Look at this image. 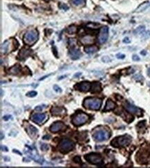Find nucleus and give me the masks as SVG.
I'll return each mask as SVG.
<instances>
[{
    "label": "nucleus",
    "instance_id": "15",
    "mask_svg": "<svg viewBox=\"0 0 150 168\" xmlns=\"http://www.w3.org/2000/svg\"><path fill=\"white\" fill-rule=\"evenodd\" d=\"M26 130L27 133L29 135V136L31 138H34L37 136V129H36L35 127L31 125V124H28V127H26Z\"/></svg>",
    "mask_w": 150,
    "mask_h": 168
},
{
    "label": "nucleus",
    "instance_id": "2",
    "mask_svg": "<svg viewBox=\"0 0 150 168\" xmlns=\"http://www.w3.org/2000/svg\"><path fill=\"white\" fill-rule=\"evenodd\" d=\"M102 105V100L98 98H87L84 100L83 107L87 110H99Z\"/></svg>",
    "mask_w": 150,
    "mask_h": 168
},
{
    "label": "nucleus",
    "instance_id": "25",
    "mask_svg": "<svg viewBox=\"0 0 150 168\" xmlns=\"http://www.w3.org/2000/svg\"><path fill=\"white\" fill-rule=\"evenodd\" d=\"M71 2L75 6H84L86 3V0H71Z\"/></svg>",
    "mask_w": 150,
    "mask_h": 168
},
{
    "label": "nucleus",
    "instance_id": "11",
    "mask_svg": "<svg viewBox=\"0 0 150 168\" xmlns=\"http://www.w3.org/2000/svg\"><path fill=\"white\" fill-rule=\"evenodd\" d=\"M65 129H66V125L62 122H56L51 124L50 127V131L54 133L62 131Z\"/></svg>",
    "mask_w": 150,
    "mask_h": 168
},
{
    "label": "nucleus",
    "instance_id": "7",
    "mask_svg": "<svg viewBox=\"0 0 150 168\" xmlns=\"http://www.w3.org/2000/svg\"><path fill=\"white\" fill-rule=\"evenodd\" d=\"M84 158L93 165H99L102 162V158L100 154L96 153H91L84 156Z\"/></svg>",
    "mask_w": 150,
    "mask_h": 168
},
{
    "label": "nucleus",
    "instance_id": "32",
    "mask_svg": "<svg viewBox=\"0 0 150 168\" xmlns=\"http://www.w3.org/2000/svg\"><path fill=\"white\" fill-rule=\"evenodd\" d=\"M53 89H54L57 93H61L62 92L61 88L59 87V86H58V85H54V86H53Z\"/></svg>",
    "mask_w": 150,
    "mask_h": 168
},
{
    "label": "nucleus",
    "instance_id": "30",
    "mask_svg": "<svg viewBox=\"0 0 150 168\" xmlns=\"http://www.w3.org/2000/svg\"><path fill=\"white\" fill-rule=\"evenodd\" d=\"M37 93L36 92V91H30V92L26 93V96L28 97H31V98H33V97H35L37 96Z\"/></svg>",
    "mask_w": 150,
    "mask_h": 168
},
{
    "label": "nucleus",
    "instance_id": "1",
    "mask_svg": "<svg viewBox=\"0 0 150 168\" xmlns=\"http://www.w3.org/2000/svg\"><path fill=\"white\" fill-rule=\"evenodd\" d=\"M111 136V134L107 129L104 127H97L93 131L92 136L96 141L102 142L107 141Z\"/></svg>",
    "mask_w": 150,
    "mask_h": 168
},
{
    "label": "nucleus",
    "instance_id": "47",
    "mask_svg": "<svg viewBox=\"0 0 150 168\" xmlns=\"http://www.w3.org/2000/svg\"><path fill=\"white\" fill-rule=\"evenodd\" d=\"M148 74H149V75H150V68L149 69V70H148Z\"/></svg>",
    "mask_w": 150,
    "mask_h": 168
},
{
    "label": "nucleus",
    "instance_id": "39",
    "mask_svg": "<svg viewBox=\"0 0 150 168\" xmlns=\"http://www.w3.org/2000/svg\"><path fill=\"white\" fill-rule=\"evenodd\" d=\"M1 151L8 152V148H6V146H3V145H1Z\"/></svg>",
    "mask_w": 150,
    "mask_h": 168
},
{
    "label": "nucleus",
    "instance_id": "40",
    "mask_svg": "<svg viewBox=\"0 0 150 168\" xmlns=\"http://www.w3.org/2000/svg\"><path fill=\"white\" fill-rule=\"evenodd\" d=\"M60 8H62V9H64V10H68V7L67 6V5H65V4H62V3L61 4V6H60Z\"/></svg>",
    "mask_w": 150,
    "mask_h": 168
},
{
    "label": "nucleus",
    "instance_id": "45",
    "mask_svg": "<svg viewBox=\"0 0 150 168\" xmlns=\"http://www.w3.org/2000/svg\"><path fill=\"white\" fill-rule=\"evenodd\" d=\"M81 74H82V73H76V74H75V75H74V76H75V77H77V76L80 75H81Z\"/></svg>",
    "mask_w": 150,
    "mask_h": 168
},
{
    "label": "nucleus",
    "instance_id": "27",
    "mask_svg": "<svg viewBox=\"0 0 150 168\" xmlns=\"http://www.w3.org/2000/svg\"><path fill=\"white\" fill-rule=\"evenodd\" d=\"M76 31H77V28L75 26H74V25L70 26V27L69 28H67V32L69 34H74L76 33Z\"/></svg>",
    "mask_w": 150,
    "mask_h": 168
},
{
    "label": "nucleus",
    "instance_id": "4",
    "mask_svg": "<svg viewBox=\"0 0 150 168\" xmlns=\"http://www.w3.org/2000/svg\"><path fill=\"white\" fill-rule=\"evenodd\" d=\"M89 117L87 114L84 113V112H77L75 115L72 117L71 121L72 123L76 127H79V126L83 125L86 122L89 120Z\"/></svg>",
    "mask_w": 150,
    "mask_h": 168
},
{
    "label": "nucleus",
    "instance_id": "6",
    "mask_svg": "<svg viewBox=\"0 0 150 168\" xmlns=\"http://www.w3.org/2000/svg\"><path fill=\"white\" fill-rule=\"evenodd\" d=\"M74 147H75V144L73 142L67 139V138H63L60 142L59 145H58V150L62 153L65 154L71 151L74 148Z\"/></svg>",
    "mask_w": 150,
    "mask_h": 168
},
{
    "label": "nucleus",
    "instance_id": "37",
    "mask_svg": "<svg viewBox=\"0 0 150 168\" xmlns=\"http://www.w3.org/2000/svg\"><path fill=\"white\" fill-rule=\"evenodd\" d=\"M125 55L124 54H121V53H118V54L116 55V58H118V59H123L125 58Z\"/></svg>",
    "mask_w": 150,
    "mask_h": 168
},
{
    "label": "nucleus",
    "instance_id": "38",
    "mask_svg": "<svg viewBox=\"0 0 150 168\" xmlns=\"http://www.w3.org/2000/svg\"><path fill=\"white\" fill-rule=\"evenodd\" d=\"M35 111H37V112H41L43 110V107L42 106H37L35 107Z\"/></svg>",
    "mask_w": 150,
    "mask_h": 168
},
{
    "label": "nucleus",
    "instance_id": "8",
    "mask_svg": "<svg viewBox=\"0 0 150 168\" xmlns=\"http://www.w3.org/2000/svg\"><path fill=\"white\" fill-rule=\"evenodd\" d=\"M124 107L125 108V110L127 111V112H129V113L132 114H135V115L138 116H141L143 114V112L140 109L138 108L134 105H132L131 103H129V102H126V103L124 104Z\"/></svg>",
    "mask_w": 150,
    "mask_h": 168
},
{
    "label": "nucleus",
    "instance_id": "10",
    "mask_svg": "<svg viewBox=\"0 0 150 168\" xmlns=\"http://www.w3.org/2000/svg\"><path fill=\"white\" fill-rule=\"evenodd\" d=\"M91 86V84L89 82H82L75 84L74 86V88L76 90L82 91V92H87L90 90Z\"/></svg>",
    "mask_w": 150,
    "mask_h": 168
},
{
    "label": "nucleus",
    "instance_id": "16",
    "mask_svg": "<svg viewBox=\"0 0 150 168\" xmlns=\"http://www.w3.org/2000/svg\"><path fill=\"white\" fill-rule=\"evenodd\" d=\"M80 41L82 44H91L94 42V38L91 35H85L81 38Z\"/></svg>",
    "mask_w": 150,
    "mask_h": 168
},
{
    "label": "nucleus",
    "instance_id": "14",
    "mask_svg": "<svg viewBox=\"0 0 150 168\" xmlns=\"http://www.w3.org/2000/svg\"><path fill=\"white\" fill-rule=\"evenodd\" d=\"M69 53V56L72 60H77L81 56L80 51L75 48H71Z\"/></svg>",
    "mask_w": 150,
    "mask_h": 168
},
{
    "label": "nucleus",
    "instance_id": "31",
    "mask_svg": "<svg viewBox=\"0 0 150 168\" xmlns=\"http://www.w3.org/2000/svg\"><path fill=\"white\" fill-rule=\"evenodd\" d=\"M102 60L104 62H109L111 61V58L109 56H104L102 58Z\"/></svg>",
    "mask_w": 150,
    "mask_h": 168
},
{
    "label": "nucleus",
    "instance_id": "43",
    "mask_svg": "<svg viewBox=\"0 0 150 168\" xmlns=\"http://www.w3.org/2000/svg\"><path fill=\"white\" fill-rule=\"evenodd\" d=\"M140 53L142 55H146V54H147V52H146V51H141L140 52Z\"/></svg>",
    "mask_w": 150,
    "mask_h": 168
},
{
    "label": "nucleus",
    "instance_id": "17",
    "mask_svg": "<svg viewBox=\"0 0 150 168\" xmlns=\"http://www.w3.org/2000/svg\"><path fill=\"white\" fill-rule=\"evenodd\" d=\"M65 113V110L62 107H55L51 109V114L53 116H61Z\"/></svg>",
    "mask_w": 150,
    "mask_h": 168
},
{
    "label": "nucleus",
    "instance_id": "28",
    "mask_svg": "<svg viewBox=\"0 0 150 168\" xmlns=\"http://www.w3.org/2000/svg\"><path fill=\"white\" fill-rule=\"evenodd\" d=\"M145 30V27L144 26H140V27H138L134 31V33L138 34V33H143V31Z\"/></svg>",
    "mask_w": 150,
    "mask_h": 168
},
{
    "label": "nucleus",
    "instance_id": "48",
    "mask_svg": "<svg viewBox=\"0 0 150 168\" xmlns=\"http://www.w3.org/2000/svg\"><path fill=\"white\" fill-rule=\"evenodd\" d=\"M149 85H150V84H149Z\"/></svg>",
    "mask_w": 150,
    "mask_h": 168
},
{
    "label": "nucleus",
    "instance_id": "13",
    "mask_svg": "<svg viewBox=\"0 0 150 168\" xmlns=\"http://www.w3.org/2000/svg\"><path fill=\"white\" fill-rule=\"evenodd\" d=\"M29 150L28 152H26L27 154L29 157H31L32 159H33V160H35V161L39 163L40 164H42L43 162H44V159L43 158H42L41 156H39L38 154H37V152L36 153V152H33V150L32 149H31V148H29Z\"/></svg>",
    "mask_w": 150,
    "mask_h": 168
},
{
    "label": "nucleus",
    "instance_id": "29",
    "mask_svg": "<svg viewBox=\"0 0 150 168\" xmlns=\"http://www.w3.org/2000/svg\"><path fill=\"white\" fill-rule=\"evenodd\" d=\"M40 148H41V150H42V151L45 152V151H47V150H49V146L47 144H44V143H43L42 145H41Z\"/></svg>",
    "mask_w": 150,
    "mask_h": 168
},
{
    "label": "nucleus",
    "instance_id": "24",
    "mask_svg": "<svg viewBox=\"0 0 150 168\" xmlns=\"http://www.w3.org/2000/svg\"><path fill=\"white\" fill-rule=\"evenodd\" d=\"M143 156H140L139 154H137L138 155V162L140 161H145L146 160V159L148 158V156H149V153H148L147 151H143L142 152V154H141Z\"/></svg>",
    "mask_w": 150,
    "mask_h": 168
},
{
    "label": "nucleus",
    "instance_id": "12",
    "mask_svg": "<svg viewBox=\"0 0 150 168\" xmlns=\"http://www.w3.org/2000/svg\"><path fill=\"white\" fill-rule=\"evenodd\" d=\"M46 116L45 114H33L31 116V119L32 121L37 124H41L42 122L45 120Z\"/></svg>",
    "mask_w": 150,
    "mask_h": 168
},
{
    "label": "nucleus",
    "instance_id": "23",
    "mask_svg": "<svg viewBox=\"0 0 150 168\" xmlns=\"http://www.w3.org/2000/svg\"><path fill=\"white\" fill-rule=\"evenodd\" d=\"M8 47H9V41H5L1 46V53H6L8 51Z\"/></svg>",
    "mask_w": 150,
    "mask_h": 168
},
{
    "label": "nucleus",
    "instance_id": "26",
    "mask_svg": "<svg viewBox=\"0 0 150 168\" xmlns=\"http://www.w3.org/2000/svg\"><path fill=\"white\" fill-rule=\"evenodd\" d=\"M20 71V69L19 65H15L13 67L10 69V73L12 74H15V75H17V74L19 73Z\"/></svg>",
    "mask_w": 150,
    "mask_h": 168
},
{
    "label": "nucleus",
    "instance_id": "21",
    "mask_svg": "<svg viewBox=\"0 0 150 168\" xmlns=\"http://www.w3.org/2000/svg\"><path fill=\"white\" fill-rule=\"evenodd\" d=\"M149 5H150V2H149V1H146V2H144L143 3H142L141 5H140V6H138V8L136 9V12L144 11L145 10H146L147 8L149 7Z\"/></svg>",
    "mask_w": 150,
    "mask_h": 168
},
{
    "label": "nucleus",
    "instance_id": "19",
    "mask_svg": "<svg viewBox=\"0 0 150 168\" xmlns=\"http://www.w3.org/2000/svg\"><path fill=\"white\" fill-rule=\"evenodd\" d=\"M31 51L29 49H26V48H22L21 51L20 52V58L21 60H24L29 57L31 54Z\"/></svg>",
    "mask_w": 150,
    "mask_h": 168
},
{
    "label": "nucleus",
    "instance_id": "44",
    "mask_svg": "<svg viewBox=\"0 0 150 168\" xmlns=\"http://www.w3.org/2000/svg\"><path fill=\"white\" fill-rule=\"evenodd\" d=\"M4 138V135L3 134V132H1V140H2Z\"/></svg>",
    "mask_w": 150,
    "mask_h": 168
},
{
    "label": "nucleus",
    "instance_id": "18",
    "mask_svg": "<svg viewBox=\"0 0 150 168\" xmlns=\"http://www.w3.org/2000/svg\"><path fill=\"white\" fill-rule=\"evenodd\" d=\"M91 93H99L102 91V88H101V84L100 83L98 82H95L94 83H92L91 86Z\"/></svg>",
    "mask_w": 150,
    "mask_h": 168
},
{
    "label": "nucleus",
    "instance_id": "33",
    "mask_svg": "<svg viewBox=\"0 0 150 168\" xmlns=\"http://www.w3.org/2000/svg\"><path fill=\"white\" fill-rule=\"evenodd\" d=\"M73 161H74V162L76 163H81V158H80V156H78L74 157Z\"/></svg>",
    "mask_w": 150,
    "mask_h": 168
},
{
    "label": "nucleus",
    "instance_id": "42",
    "mask_svg": "<svg viewBox=\"0 0 150 168\" xmlns=\"http://www.w3.org/2000/svg\"><path fill=\"white\" fill-rule=\"evenodd\" d=\"M49 138H51V136H50L49 135H46V136H44V137H43V139L48 140V139H49Z\"/></svg>",
    "mask_w": 150,
    "mask_h": 168
},
{
    "label": "nucleus",
    "instance_id": "9",
    "mask_svg": "<svg viewBox=\"0 0 150 168\" xmlns=\"http://www.w3.org/2000/svg\"><path fill=\"white\" fill-rule=\"evenodd\" d=\"M109 36V29L107 27L101 28L98 35V41L100 44H104L107 41Z\"/></svg>",
    "mask_w": 150,
    "mask_h": 168
},
{
    "label": "nucleus",
    "instance_id": "20",
    "mask_svg": "<svg viewBox=\"0 0 150 168\" xmlns=\"http://www.w3.org/2000/svg\"><path fill=\"white\" fill-rule=\"evenodd\" d=\"M115 107V104L113 103L112 100H108L107 101V103H106V105H105L104 111L105 112H107V111L114 110Z\"/></svg>",
    "mask_w": 150,
    "mask_h": 168
},
{
    "label": "nucleus",
    "instance_id": "22",
    "mask_svg": "<svg viewBox=\"0 0 150 168\" xmlns=\"http://www.w3.org/2000/svg\"><path fill=\"white\" fill-rule=\"evenodd\" d=\"M98 50V48L97 46H87L84 48V51L87 53H89V54H91V53H96Z\"/></svg>",
    "mask_w": 150,
    "mask_h": 168
},
{
    "label": "nucleus",
    "instance_id": "41",
    "mask_svg": "<svg viewBox=\"0 0 150 168\" xmlns=\"http://www.w3.org/2000/svg\"><path fill=\"white\" fill-rule=\"evenodd\" d=\"M130 39H129V37H125V39H123V42L124 43H130Z\"/></svg>",
    "mask_w": 150,
    "mask_h": 168
},
{
    "label": "nucleus",
    "instance_id": "3",
    "mask_svg": "<svg viewBox=\"0 0 150 168\" xmlns=\"http://www.w3.org/2000/svg\"><path fill=\"white\" fill-rule=\"evenodd\" d=\"M131 142H132V137L129 135H124L114 138L111 142V144L114 148H122L129 145Z\"/></svg>",
    "mask_w": 150,
    "mask_h": 168
},
{
    "label": "nucleus",
    "instance_id": "36",
    "mask_svg": "<svg viewBox=\"0 0 150 168\" xmlns=\"http://www.w3.org/2000/svg\"><path fill=\"white\" fill-rule=\"evenodd\" d=\"M132 60L134 61H138V60H140V58L137 55H134L132 56Z\"/></svg>",
    "mask_w": 150,
    "mask_h": 168
},
{
    "label": "nucleus",
    "instance_id": "35",
    "mask_svg": "<svg viewBox=\"0 0 150 168\" xmlns=\"http://www.w3.org/2000/svg\"><path fill=\"white\" fill-rule=\"evenodd\" d=\"M12 118V116L11 115H6V116H4V117H3V119L5 121H8V120H9L10 119H11Z\"/></svg>",
    "mask_w": 150,
    "mask_h": 168
},
{
    "label": "nucleus",
    "instance_id": "46",
    "mask_svg": "<svg viewBox=\"0 0 150 168\" xmlns=\"http://www.w3.org/2000/svg\"><path fill=\"white\" fill-rule=\"evenodd\" d=\"M13 152H16V153H18L20 155H22V154L20 153V152H18V151H16V150H13Z\"/></svg>",
    "mask_w": 150,
    "mask_h": 168
},
{
    "label": "nucleus",
    "instance_id": "34",
    "mask_svg": "<svg viewBox=\"0 0 150 168\" xmlns=\"http://www.w3.org/2000/svg\"><path fill=\"white\" fill-rule=\"evenodd\" d=\"M134 78V79L136 80H138V81L141 80L143 79V76L141 75H140V74H138V75H135Z\"/></svg>",
    "mask_w": 150,
    "mask_h": 168
},
{
    "label": "nucleus",
    "instance_id": "5",
    "mask_svg": "<svg viewBox=\"0 0 150 168\" xmlns=\"http://www.w3.org/2000/svg\"><path fill=\"white\" fill-rule=\"evenodd\" d=\"M39 37V33L37 30L33 29L29 31L24 36V42L26 44L32 46L37 41Z\"/></svg>",
    "mask_w": 150,
    "mask_h": 168
}]
</instances>
